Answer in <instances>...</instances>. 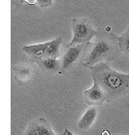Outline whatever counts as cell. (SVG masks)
Segmentation results:
<instances>
[{
    "label": "cell",
    "instance_id": "cell-14",
    "mask_svg": "<svg viewBox=\"0 0 129 135\" xmlns=\"http://www.w3.org/2000/svg\"><path fill=\"white\" fill-rule=\"evenodd\" d=\"M19 1L27 5H37V0H19Z\"/></svg>",
    "mask_w": 129,
    "mask_h": 135
},
{
    "label": "cell",
    "instance_id": "cell-8",
    "mask_svg": "<svg viewBox=\"0 0 129 135\" xmlns=\"http://www.w3.org/2000/svg\"><path fill=\"white\" fill-rule=\"evenodd\" d=\"M49 45V42L36 44V45H29V46L22 47V51L29 56L31 61L36 63L41 59H47V51H48Z\"/></svg>",
    "mask_w": 129,
    "mask_h": 135
},
{
    "label": "cell",
    "instance_id": "cell-17",
    "mask_svg": "<svg viewBox=\"0 0 129 135\" xmlns=\"http://www.w3.org/2000/svg\"><path fill=\"white\" fill-rule=\"evenodd\" d=\"M126 32H129V25H127V28H126Z\"/></svg>",
    "mask_w": 129,
    "mask_h": 135
},
{
    "label": "cell",
    "instance_id": "cell-3",
    "mask_svg": "<svg viewBox=\"0 0 129 135\" xmlns=\"http://www.w3.org/2000/svg\"><path fill=\"white\" fill-rule=\"evenodd\" d=\"M73 31V38L69 44H89L90 41L97 35V31L91 22L86 18H73L71 22Z\"/></svg>",
    "mask_w": 129,
    "mask_h": 135
},
{
    "label": "cell",
    "instance_id": "cell-7",
    "mask_svg": "<svg viewBox=\"0 0 129 135\" xmlns=\"http://www.w3.org/2000/svg\"><path fill=\"white\" fill-rule=\"evenodd\" d=\"M83 99L89 106H99L104 102H108L105 92L95 82H93V86L90 89L83 91Z\"/></svg>",
    "mask_w": 129,
    "mask_h": 135
},
{
    "label": "cell",
    "instance_id": "cell-16",
    "mask_svg": "<svg viewBox=\"0 0 129 135\" xmlns=\"http://www.w3.org/2000/svg\"><path fill=\"white\" fill-rule=\"evenodd\" d=\"M102 135H111L110 132L108 131V130H105V131L102 132Z\"/></svg>",
    "mask_w": 129,
    "mask_h": 135
},
{
    "label": "cell",
    "instance_id": "cell-13",
    "mask_svg": "<svg viewBox=\"0 0 129 135\" xmlns=\"http://www.w3.org/2000/svg\"><path fill=\"white\" fill-rule=\"evenodd\" d=\"M53 0H37V5L41 8H49L52 5Z\"/></svg>",
    "mask_w": 129,
    "mask_h": 135
},
{
    "label": "cell",
    "instance_id": "cell-4",
    "mask_svg": "<svg viewBox=\"0 0 129 135\" xmlns=\"http://www.w3.org/2000/svg\"><path fill=\"white\" fill-rule=\"evenodd\" d=\"M89 44H76V45L67 44L64 47L60 57L62 72L71 70L79 61L82 62Z\"/></svg>",
    "mask_w": 129,
    "mask_h": 135
},
{
    "label": "cell",
    "instance_id": "cell-10",
    "mask_svg": "<svg viewBox=\"0 0 129 135\" xmlns=\"http://www.w3.org/2000/svg\"><path fill=\"white\" fill-rule=\"evenodd\" d=\"M97 116H98V110H97L96 106H89L86 112L83 113L80 120L78 122V128L83 131L90 129V127L95 123Z\"/></svg>",
    "mask_w": 129,
    "mask_h": 135
},
{
    "label": "cell",
    "instance_id": "cell-11",
    "mask_svg": "<svg viewBox=\"0 0 129 135\" xmlns=\"http://www.w3.org/2000/svg\"><path fill=\"white\" fill-rule=\"evenodd\" d=\"M63 40L62 37L58 36L55 39L49 41V45L47 51V57H52V59H58L61 56V47Z\"/></svg>",
    "mask_w": 129,
    "mask_h": 135
},
{
    "label": "cell",
    "instance_id": "cell-5",
    "mask_svg": "<svg viewBox=\"0 0 129 135\" xmlns=\"http://www.w3.org/2000/svg\"><path fill=\"white\" fill-rule=\"evenodd\" d=\"M13 74L16 83L18 86H26L33 80L34 69L30 64L19 63L13 66Z\"/></svg>",
    "mask_w": 129,
    "mask_h": 135
},
{
    "label": "cell",
    "instance_id": "cell-1",
    "mask_svg": "<svg viewBox=\"0 0 129 135\" xmlns=\"http://www.w3.org/2000/svg\"><path fill=\"white\" fill-rule=\"evenodd\" d=\"M89 75L103 89L108 102L120 98L129 92V74L114 70L109 62H100L90 68Z\"/></svg>",
    "mask_w": 129,
    "mask_h": 135
},
{
    "label": "cell",
    "instance_id": "cell-9",
    "mask_svg": "<svg viewBox=\"0 0 129 135\" xmlns=\"http://www.w3.org/2000/svg\"><path fill=\"white\" fill-rule=\"evenodd\" d=\"M37 66L39 67L43 73L48 75H55L62 73V65L60 59H52L47 57L36 62Z\"/></svg>",
    "mask_w": 129,
    "mask_h": 135
},
{
    "label": "cell",
    "instance_id": "cell-15",
    "mask_svg": "<svg viewBox=\"0 0 129 135\" xmlns=\"http://www.w3.org/2000/svg\"><path fill=\"white\" fill-rule=\"evenodd\" d=\"M64 135H74V134L72 133V132L69 131L67 128H66V129H65V131H64Z\"/></svg>",
    "mask_w": 129,
    "mask_h": 135
},
{
    "label": "cell",
    "instance_id": "cell-6",
    "mask_svg": "<svg viewBox=\"0 0 129 135\" xmlns=\"http://www.w3.org/2000/svg\"><path fill=\"white\" fill-rule=\"evenodd\" d=\"M23 135H56L49 123L44 118H39L28 123Z\"/></svg>",
    "mask_w": 129,
    "mask_h": 135
},
{
    "label": "cell",
    "instance_id": "cell-12",
    "mask_svg": "<svg viewBox=\"0 0 129 135\" xmlns=\"http://www.w3.org/2000/svg\"><path fill=\"white\" fill-rule=\"evenodd\" d=\"M117 46L123 55L129 56V32H124L120 36H117Z\"/></svg>",
    "mask_w": 129,
    "mask_h": 135
},
{
    "label": "cell",
    "instance_id": "cell-2",
    "mask_svg": "<svg viewBox=\"0 0 129 135\" xmlns=\"http://www.w3.org/2000/svg\"><path fill=\"white\" fill-rule=\"evenodd\" d=\"M117 39L111 35H102L96 38L87 47L86 52L82 60V65L86 68H92L100 62H110L116 56Z\"/></svg>",
    "mask_w": 129,
    "mask_h": 135
}]
</instances>
